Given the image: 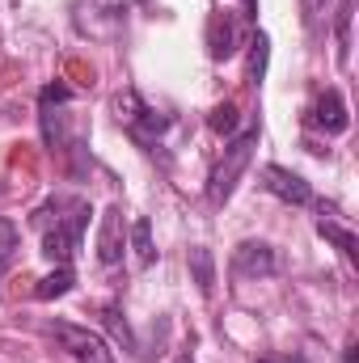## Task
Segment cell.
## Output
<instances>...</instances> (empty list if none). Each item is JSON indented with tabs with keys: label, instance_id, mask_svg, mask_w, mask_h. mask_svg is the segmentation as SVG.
I'll return each mask as SVG.
<instances>
[{
	"label": "cell",
	"instance_id": "obj_1",
	"mask_svg": "<svg viewBox=\"0 0 359 363\" xmlns=\"http://www.w3.org/2000/svg\"><path fill=\"white\" fill-rule=\"evenodd\" d=\"M60 211L55 224L51 220H38L47 233H43V254L55 262V267H72L77 258V245H81V233H85V220H89V203L85 199H60Z\"/></svg>",
	"mask_w": 359,
	"mask_h": 363
},
{
	"label": "cell",
	"instance_id": "obj_2",
	"mask_svg": "<svg viewBox=\"0 0 359 363\" xmlns=\"http://www.w3.org/2000/svg\"><path fill=\"white\" fill-rule=\"evenodd\" d=\"M254 144H258V123H250L237 140H228V148H224V161L216 165V174H211V203L220 207V203H228V194L237 190V182L241 174L250 169V157H254Z\"/></svg>",
	"mask_w": 359,
	"mask_h": 363
},
{
	"label": "cell",
	"instance_id": "obj_3",
	"mask_svg": "<svg viewBox=\"0 0 359 363\" xmlns=\"http://www.w3.org/2000/svg\"><path fill=\"white\" fill-rule=\"evenodd\" d=\"M114 110H118V123L136 135V140H153V135H161L165 127H170V118L165 114H157L144 97L136 89H123L114 97Z\"/></svg>",
	"mask_w": 359,
	"mask_h": 363
},
{
	"label": "cell",
	"instance_id": "obj_4",
	"mask_svg": "<svg viewBox=\"0 0 359 363\" xmlns=\"http://www.w3.org/2000/svg\"><path fill=\"white\" fill-rule=\"evenodd\" d=\"M55 338H60V347L68 351L72 363H114V351L106 347V338L93 334V330H85V325L55 321Z\"/></svg>",
	"mask_w": 359,
	"mask_h": 363
},
{
	"label": "cell",
	"instance_id": "obj_5",
	"mask_svg": "<svg viewBox=\"0 0 359 363\" xmlns=\"http://www.w3.org/2000/svg\"><path fill=\"white\" fill-rule=\"evenodd\" d=\"M127 250V228H123V207H106L101 228H97V262L101 267H118Z\"/></svg>",
	"mask_w": 359,
	"mask_h": 363
},
{
	"label": "cell",
	"instance_id": "obj_6",
	"mask_svg": "<svg viewBox=\"0 0 359 363\" xmlns=\"http://www.w3.org/2000/svg\"><path fill=\"white\" fill-rule=\"evenodd\" d=\"M263 186H267L275 199L292 203V207H309V203H313V186L300 178V174L283 169V165H267V169H263Z\"/></svg>",
	"mask_w": 359,
	"mask_h": 363
},
{
	"label": "cell",
	"instance_id": "obj_7",
	"mask_svg": "<svg viewBox=\"0 0 359 363\" xmlns=\"http://www.w3.org/2000/svg\"><path fill=\"white\" fill-rule=\"evenodd\" d=\"M279 271V262H275V250L263 245V241H241L237 250H233V274L237 279H267V274Z\"/></svg>",
	"mask_w": 359,
	"mask_h": 363
},
{
	"label": "cell",
	"instance_id": "obj_8",
	"mask_svg": "<svg viewBox=\"0 0 359 363\" xmlns=\"http://www.w3.org/2000/svg\"><path fill=\"white\" fill-rule=\"evenodd\" d=\"M313 123L321 127V131H330V135H343L347 131V101H343V93L338 89H326L317 97V106H313Z\"/></svg>",
	"mask_w": 359,
	"mask_h": 363
},
{
	"label": "cell",
	"instance_id": "obj_9",
	"mask_svg": "<svg viewBox=\"0 0 359 363\" xmlns=\"http://www.w3.org/2000/svg\"><path fill=\"white\" fill-rule=\"evenodd\" d=\"M317 233H321L326 241H334V245L343 250V258H347L351 267L359 262V241H355V233H351V228H343V224H334L330 216H321V220H317Z\"/></svg>",
	"mask_w": 359,
	"mask_h": 363
},
{
	"label": "cell",
	"instance_id": "obj_10",
	"mask_svg": "<svg viewBox=\"0 0 359 363\" xmlns=\"http://www.w3.org/2000/svg\"><path fill=\"white\" fill-rule=\"evenodd\" d=\"M131 250H136V258H140V267H153V258H157V250H153V224L140 216L136 224H131Z\"/></svg>",
	"mask_w": 359,
	"mask_h": 363
},
{
	"label": "cell",
	"instance_id": "obj_11",
	"mask_svg": "<svg viewBox=\"0 0 359 363\" xmlns=\"http://www.w3.org/2000/svg\"><path fill=\"white\" fill-rule=\"evenodd\" d=\"M72 283H77L72 267H55V274H47V279L38 283V291H34V296H38V300H55V296H64Z\"/></svg>",
	"mask_w": 359,
	"mask_h": 363
},
{
	"label": "cell",
	"instance_id": "obj_12",
	"mask_svg": "<svg viewBox=\"0 0 359 363\" xmlns=\"http://www.w3.org/2000/svg\"><path fill=\"white\" fill-rule=\"evenodd\" d=\"M17 245H21L17 224L0 216V279H4V271H9V262H13V254H17Z\"/></svg>",
	"mask_w": 359,
	"mask_h": 363
},
{
	"label": "cell",
	"instance_id": "obj_13",
	"mask_svg": "<svg viewBox=\"0 0 359 363\" xmlns=\"http://www.w3.org/2000/svg\"><path fill=\"white\" fill-rule=\"evenodd\" d=\"M190 271H194V283L203 296H211V283H216V271H211V254L207 250H190Z\"/></svg>",
	"mask_w": 359,
	"mask_h": 363
},
{
	"label": "cell",
	"instance_id": "obj_14",
	"mask_svg": "<svg viewBox=\"0 0 359 363\" xmlns=\"http://www.w3.org/2000/svg\"><path fill=\"white\" fill-rule=\"evenodd\" d=\"M351 13H355V0H343L338 4V60L343 64L351 60Z\"/></svg>",
	"mask_w": 359,
	"mask_h": 363
},
{
	"label": "cell",
	"instance_id": "obj_15",
	"mask_svg": "<svg viewBox=\"0 0 359 363\" xmlns=\"http://www.w3.org/2000/svg\"><path fill=\"white\" fill-rule=\"evenodd\" d=\"M250 47H254V55H250V85L258 89L263 85V68H267V34H254Z\"/></svg>",
	"mask_w": 359,
	"mask_h": 363
},
{
	"label": "cell",
	"instance_id": "obj_16",
	"mask_svg": "<svg viewBox=\"0 0 359 363\" xmlns=\"http://www.w3.org/2000/svg\"><path fill=\"white\" fill-rule=\"evenodd\" d=\"M207 123H211V131H220V135H233V131H237V106H233V101L216 106Z\"/></svg>",
	"mask_w": 359,
	"mask_h": 363
},
{
	"label": "cell",
	"instance_id": "obj_17",
	"mask_svg": "<svg viewBox=\"0 0 359 363\" xmlns=\"http://www.w3.org/2000/svg\"><path fill=\"white\" fill-rule=\"evenodd\" d=\"M258 363H304L300 355H270V359H258Z\"/></svg>",
	"mask_w": 359,
	"mask_h": 363
}]
</instances>
